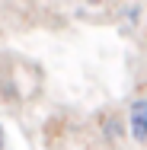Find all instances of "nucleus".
Instances as JSON below:
<instances>
[{"label": "nucleus", "mask_w": 147, "mask_h": 150, "mask_svg": "<svg viewBox=\"0 0 147 150\" xmlns=\"http://www.w3.org/2000/svg\"><path fill=\"white\" fill-rule=\"evenodd\" d=\"M128 131L138 144H147V96L131 99L128 105Z\"/></svg>", "instance_id": "obj_1"}, {"label": "nucleus", "mask_w": 147, "mask_h": 150, "mask_svg": "<svg viewBox=\"0 0 147 150\" xmlns=\"http://www.w3.org/2000/svg\"><path fill=\"white\" fill-rule=\"evenodd\" d=\"M99 128H102V137L112 141V144H118L125 137V125H121V118H118L115 112H102L99 115Z\"/></svg>", "instance_id": "obj_2"}]
</instances>
